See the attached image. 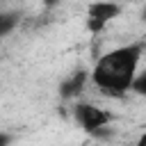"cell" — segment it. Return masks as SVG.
Masks as SVG:
<instances>
[{"label": "cell", "mask_w": 146, "mask_h": 146, "mask_svg": "<svg viewBox=\"0 0 146 146\" xmlns=\"http://www.w3.org/2000/svg\"><path fill=\"white\" fill-rule=\"evenodd\" d=\"M137 146H146V130L139 135V139H137Z\"/></svg>", "instance_id": "8"}, {"label": "cell", "mask_w": 146, "mask_h": 146, "mask_svg": "<svg viewBox=\"0 0 146 146\" xmlns=\"http://www.w3.org/2000/svg\"><path fill=\"white\" fill-rule=\"evenodd\" d=\"M141 57H144V43L141 41L116 46L96 59L89 78L103 94L121 96V94L132 89V82L139 73Z\"/></svg>", "instance_id": "1"}, {"label": "cell", "mask_w": 146, "mask_h": 146, "mask_svg": "<svg viewBox=\"0 0 146 146\" xmlns=\"http://www.w3.org/2000/svg\"><path fill=\"white\" fill-rule=\"evenodd\" d=\"M14 25H16V16H9V14H0V39L9 32V30H14Z\"/></svg>", "instance_id": "6"}, {"label": "cell", "mask_w": 146, "mask_h": 146, "mask_svg": "<svg viewBox=\"0 0 146 146\" xmlns=\"http://www.w3.org/2000/svg\"><path fill=\"white\" fill-rule=\"evenodd\" d=\"M11 141H14V135L0 130V146H11Z\"/></svg>", "instance_id": "7"}, {"label": "cell", "mask_w": 146, "mask_h": 146, "mask_svg": "<svg viewBox=\"0 0 146 146\" xmlns=\"http://www.w3.org/2000/svg\"><path fill=\"white\" fill-rule=\"evenodd\" d=\"M121 14V5L114 0H96L87 7V27L89 32H103V27L107 23H112L114 18H119Z\"/></svg>", "instance_id": "3"}, {"label": "cell", "mask_w": 146, "mask_h": 146, "mask_svg": "<svg viewBox=\"0 0 146 146\" xmlns=\"http://www.w3.org/2000/svg\"><path fill=\"white\" fill-rule=\"evenodd\" d=\"M73 119L84 132H98L100 128L110 125L112 114L94 103H75L73 105Z\"/></svg>", "instance_id": "2"}, {"label": "cell", "mask_w": 146, "mask_h": 146, "mask_svg": "<svg viewBox=\"0 0 146 146\" xmlns=\"http://www.w3.org/2000/svg\"><path fill=\"white\" fill-rule=\"evenodd\" d=\"M130 91H135L137 96L146 98V68L137 73V78H135V82H132V89H130Z\"/></svg>", "instance_id": "5"}, {"label": "cell", "mask_w": 146, "mask_h": 146, "mask_svg": "<svg viewBox=\"0 0 146 146\" xmlns=\"http://www.w3.org/2000/svg\"><path fill=\"white\" fill-rule=\"evenodd\" d=\"M141 16H144V21H146V9H144V14H141Z\"/></svg>", "instance_id": "9"}, {"label": "cell", "mask_w": 146, "mask_h": 146, "mask_svg": "<svg viewBox=\"0 0 146 146\" xmlns=\"http://www.w3.org/2000/svg\"><path fill=\"white\" fill-rule=\"evenodd\" d=\"M87 80H89V75L84 73V71H78V73H73V75H68L62 84H59V96L64 98V100H68V98H75L82 89H84V84H87Z\"/></svg>", "instance_id": "4"}]
</instances>
